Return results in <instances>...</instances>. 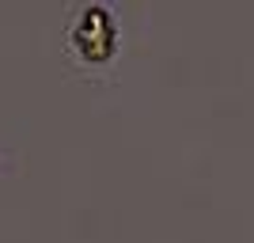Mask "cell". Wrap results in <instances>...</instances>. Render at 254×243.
<instances>
[{
  "label": "cell",
  "instance_id": "1",
  "mask_svg": "<svg viewBox=\"0 0 254 243\" xmlns=\"http://www.w3.org/2000/svg\"><path fill=\"white\" fill-rule=\"evenodd\" d=\"M68 38H72V50L80 53L87 65H106L114 57V50H118V23H114V15L106 8L87 4V8H80V15L72 19Z\"/></svg>",
  "mask_w": 254,
  "mask_h": 243
}]
</instances>
